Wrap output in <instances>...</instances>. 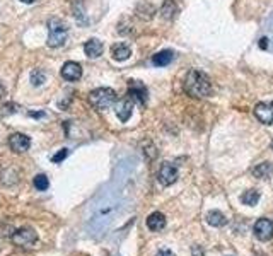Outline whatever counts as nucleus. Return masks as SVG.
<instances>
[{"instance_id": "obj_14", "label": "nucleus", "mask_w": 273, "mask_h": 256, "mask_svg": "<svg viewBox=\"0 0 273 256\" xmlns=\"http://www.w3.org/2000/svg\"><path fill=\"white\" fill-rule=\"evenodd\" d=\"M111 55H113L114 60L118 62H125L130 58L132 55V50L128 44L125 43H118V44H113V48H111Z\"/></svg>"}, {"instance_id": "obj_17", "label": "nucleus", "mask_w": 273, "mask_h": 256, "mask_svg": "<svg viewBox=\"0 0 273 256\" xmlns=\"http://www.w3.org/2000/svg\"><path fill=\"white\" fill-rule=\"evenodd\" d=\"M206 222L214 227H222V226L227 224V218H226L224 214L218 212V210H212V212L206 214Z\"/></svg>"}, {"instance_id": "obj_9", "label": "nucleus", "mask_w": 273, "mask_h": 256, "mask_svg": "<svg viewBox=\"0 0 273 256\" xmlns=\"http://www.w3.org/2000/svg\"><path fill=\"white\" fill-rule=\"evenodd\" d=\"M62 77L68 82H76L82 77V67L77 62H67V64L62 67Z\"/></svg>"}, {"instance_id": "obj_4", "label": "nucleus", "mask_w": 273, "mask_h": 256, "mask_svg": "<svg viewBox=\"0 0 273 256\" xmlns=\"http://www.w3.org/2000/svg\"><path fill=\"white\" fill-rule=\"evenodd\" d=\"M36 241H38V234L32 229H30V227H22V229H18L12 234V242L16 246L30 248L32 244H36Z\"/></svg>"}, {"instance_id": "obj_7", "label": "nucleus", "mask_w": 273, "mask_h": 256, "mask_svg": "<svg viewBox=\"0 0 273 256\" xmlns=\"http://www.w3.org/2000/svg\"><path fill=\"white\" fill-rule=\"evenodd\" d=\"M254 116L263 125H273V102H258L254 106Z\"/></svg>"}, {"instance_id": "obj_21", "label": "nucleus", "mask_w": 273, "mask_h": 256, "mask_svg": "<svg viewBox=\"0 0 273 256\" xmlns=\"http://www.w3.org/2000/svg\"><path fill=\"white\" fill-rule=\"evenodd\" d=\"M34 186H36V190H40V192H46L48 186H50L48 178L44 174H38L34 178Z\"/></svg>"}, {"instance_id": "obj_5", "label": "nucleus", "mask_w": 273, "mask_h": 256, "mask_svg": "<svg viewBox=\"0 0 273 256\" xmlns=\"http://www.w3.org/2000/svg\"><path fill=\"white\" fill-rule=\"evenodd\" d=\"M128 98L138 104H147V88L140 80L128 82Z\"/></svg>"}, {"instance_id": "obj_12", "label": "nucleus", "mask_w": 273, "mask_h": 256, "mask_svg": "<svg viewBox=\"0 0 273 256\" xmlns=\"http://www.w3.org/2000/svg\"><path fill=\"white\" fill-rule=\"evenodd\" d=\"M84 52L89 58H98V56H101L102 52H104V44H102V41L92 38L84 44Z\"/></svg>"}, {"instance_id": "obj_24", "label": "nucleus", "mask_w": 273, "mask_h": 256, "mask_svg": "<svg viewBox=\"0 0 273 256\" xmlns=\"http://www.w3.org/2000/svg\"><path fill=\"white\" fill-rule=\"evenodd\" d=\"M193 254H195V256H204V253H202V250L198 246L193 248Z\"/></svg>"}, {"instance_id": "obj_2", "label": "nucleus", "mask_w": 273, "mask_h": 256, "mask_svg": "<svg viewBox=\"0 0 273 256\" xmlns=\"http://www.w3.org/2000/svg\"><path fill=\"white\" fill-rule=\"evenodd\" d=\"M116 101V92L110 88H99L94 89L92 92L89 94V102L92 108H96L99 111L108 110L113 102Z\"/></svg>"}, {"instance_id": "obj_20", "label": "nucleus", "mask_w": 273, "mask_h": 256, "mask_svg": "<svg viewBox=\"0 0 273 256\" xmlns=\"http://www.w3.org/2000/svg\"><path fill=\"white\" fill-rule=\"evenodd\" d=\"M44 80H46V74H44L43 70L36 68V70H32V72H31V82H32V86H41Z\"/></svg>"}, {"instance_id": "obj_26", "label": "nucleus", "mask_w": 273, "mask_h": 256, "mask_svg": "<svg viewBox=\"0 0 273 256\" xmlns=\"http://www.w3.org/2000/svg\"><path fill=\"white\" fill-rule=\"evenodd\" d=\"M30 116H32V118H40V116H43V113H30Z\"/></svg>"}, {"instance_id": "obj_1", "label": "nucleus", "mask_w": 273, "mask_h": 256, "mask_svg": "<svg viewBox=\"0 0 273 256\" xmlns=\"http://www.w3.org/2000/svg\"><path fill=\"white\" fill-rule=\"evenodd\" d=\"M184 90L192 98H206L212 94L210 77L202 70H190L184 77Z\"/></svg>"}, {"instance_id": "obj_23", "label": "nucleus", "mask_w": 273, "mask_h": 256, "mask_svg": "<svg viewBox=\"0 0 273 256\" xmlns=\"http://www.w3.org/2000/svg\"><path fill=\"white\" fill-rule=\"evenodd\" d=\"M156 256H174V253L171 250H159Z\"/></svg>"}, {"instance_id": "obj_28", "label": "nucleus", "mask_w": 273, "mask_h": 256, "mask_svg": "<svg viewBox=\"0 0 273 256\" xmlns=\"http://www.w3.org/2000/svg\"><path fill=\"white\" fill-rule=\"evenodd\" d=\"M272 148H273V142H272Z\"/></svg>"}, {"instance_id": "obj_18", "label": "nucleus", "mask_w": 273, "mask_h": 256, "mask_svg": "<svg viewBox=\"0 0 273 256\" xmlns=\"http://www.w3.org/2000/svg\"><path fill=\"white\" fill-rule=\"evenodd\" d=\"M272 172H273V164L272 162H262L253 169V176L254 178H262V180L268 178Z\"/></svg>"}, {"instance_id": "obj_27", "label": "nucleus", "mask_w": 273, "mask_h": 256, "mask_svg": "<svg viewBox=\"0 0 273 256\" xmlns=\"http://www.w3.org/2000/svg\"><path fill=\"white\" fill-rule=\"evenodd\" d=\"M20 2H24V4H32L34 0H20Z\"/></svg>"}, {"instance_id": "obj_10", "label": "nucleus", "mask_w": 273, "mask_h": 256, "mask_svg": "<svg viewBox=\"0 0 273 256\" xmlns=\"http://www.w3.org/2000/svg\"><path fill=\"white\" fill-rule=\"evenodd\" d=\"M9 146L14 152L20 154V152H26L28 148L31 147V140L24 134H14V135H10V138H9Z\"/></svg>"}, {"instance_id": "obj_15", "label": "nucleus", "mask_w": 273, "mask_h": 256, "mask_svg": "<svg viewBox=\"0 0 273 256\" xmlns=\"http://www.w3.org/2000/svg\"><path fill=\"white\" fill-rule=\"evenodd\" d=\"M172 60H174V53H172L171 50H162V52L156 53V55L152 56V64H154L156 67H166Z\"/></svg>"}, {"instance_id": "obj_25", "label": "nucleus", "mask_w": 273, "mask_h": 256, "mask_svg": "<svg viewBox=\"0 0 273 256\" xmlns=\"http://www.w3.org/2000/svg\"><path fill=\"white\" fill-rule=\"evenodd\" d=\"M260 44H262V48L264 50V48L268 46V40L266 38H262V43H260Z\"/></svg>"}, {"instance_id": "obj_3", "label": "nucleus", "mask_w": 273, "mask_h": 256, "mask_svg": "<svg viewBox=\"0 0 273 256\" xmlns=\"http://www.w3.org/2000/svg\"><path fill=\"white\" fill-rule=\"evenodd\" d=\"M48 46L50 48H58L62 44L65 43V40H67V26L64 24V20L53 18L50 19L48 22Z\"/></svg>"}, {"instance_id": "obj_6", "label": "nucleus", "mask_w": 273, "mask_h": 256, "mask_svg": "<svg viewBox=\"0 0 273 256\" xmlns=\"http://www.w3.org/2000/svg\"><path fill=\"white\" fill-rule=\"evenodd\" d=\"M253 232L260 241H270L273 238V222L270 218H260V220H256Z\"/></svg>"}, {"instance_id": "obj_16", "label": "nucleus", "mask_w": 273, "mask_h": 256, "mask_svg": "<svg viewBox=\"0 0 273 256\" xmlns=\"http://www.w3.org/2000/svg\"><path fill=\"white\" fill-rule=\"evenodd\" d=\"M178 10H180V9H178L174 0H164L162 7H160V16H162L164 19H168V20H172L176 18Z\"/></svg>"}, {"instance_id": "obj_8", "label": "nucleus", "mask_w": 273, "mask_h": 256, "mask_svg": "<svg viewBox=\"0 0 273 256\" xmlns=\"http://www.w3.org/2000/svg\"><path fill=\"white\" fill-rule=\"evenodd\" d=\"M157 178H159V181L164 184V186H169V184L176 183V180H178L176 166H172V164H169V162H164L159 169V174H157Z\"/></svg>"}, {"instance_id": "obj_11", "label": "nucleus", "mask_w": 273, "mask_h": 256, "mask_svg": "<svg viewBox=\"0 0 273 256\" xmlns=\"http://www.w3.org/2000/svg\"><path fill=\"white\" fill-rule=\"evenodd\" d=\"M132 111H134V101L130 98H125L122 101H118L116 104V114L123 123L128 122V118L132 116Z\"/></svg>"}, {"instance_id": "obj_13", "label": "nucleus", "mask_w": 273, "mask_h": 256, "mask_svg": "<svg viewBox=\"0 0 273 256\" xmlns=\"http://www.w3.org/2000/svg\"><path fill=\"white\" fill-rule=\"evenodd\" d=\"M147 227L150 230H154V232H159V230H162L164 227H166V217H164L160 212L150 214L147 218Z\"/></svg>"}, {"instance_id": "obj_22", "label": "nucleus", "mask_w": 273, "mask_h": 256, "mask_svg": "<svg viewBox=\"0 0 273 256\" xmlns=\"http://www.w3.org/2000/svg\"><path fill=\"white\" fill-rule=\"evenodd\" d=\"M67 156H68V150H67V148H64V150H60L58 154L53 156L52 160H53V162H62V160H64L65 158H67Z\"/></svg>"}, {"instance_id": "obj_19", "label": "nucleus", "mask_w": 273, "mask_h": 256, "mask_svg": "<svg viewBox=\"0 0 273 256\" xmlns=\"http://www.w3.org/2000/svg\"><path fill=\"white\" fill-rule=\"evenodd\" d=\"M258 200H260V193L256 190H248V192H244L241 195V202L244 205H248V207H254L258 204Z\"/></svg>"}]
</instances>
